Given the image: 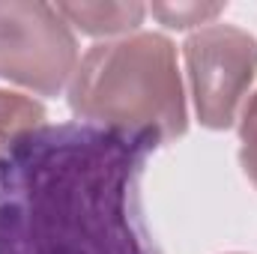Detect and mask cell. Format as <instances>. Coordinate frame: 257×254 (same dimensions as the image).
Segmentation results:
<instances>
[{"instance_id": "5", "label": "cell", "mask_w": 257, "mask_h": 254, "mask_svg": "<svg viewBox=\"0 0 257 254\" xmlns=\"http://www.w3.org/2000/svg\"><path fill=\"white\" fill-rule=\"evenodd\" d=\"M57 9L72 30L105 42L138 33V27L147 18V6L135 0L132 3H57Z\"/></svg>"}, {"instance_id": "9", "label": "cell", "mask_w": 257, "mask_h": 254, "mask_svg": "<svg viewBox=\"0 0 257 254\" xmlns=\"http://www.w3.org/2000/svg\"><path fill=\"white\" fill-rule=\"evenodd\" d=\"M233 254H239V251H233Z\"/></svg>"}, {"instance_id": "1", "label": "cell", "mask_w": 257, "mask_h": 254, "mask_svg": "<svg viewBox=\"0 0 257 254\" xmlns=\"http://www.w3.org/2000/svg\"><path fill=\"white\" fill-rule=\"evenodd\" d=\"M156 147L78 120L18 138L0 153V254H159L141 206Z\"/></svg>"}, {"instance_id": "6", "label": "cell", "mask_w": 257, "mask_h": 254, "mask_svg": "<svg viewBox=\"0 0 257 254\" xmlns=\"http://www.w3.org/2000/svg\"><path fill=\"white\" fill-rule=\"evenodd\" d=\"M45 105L24 96V93H15V90H6L0 87V153L6 147H12L18 138L36 132V129L45 126Z\"/></svg>"}, {"instance_id": "3", "label": "cell", "mask_w": 257, "mask_h": 254, "mask_svg": "<svg viewBox=\"0 0 257 254\" xmlns=\"http://www.w3.org/2000/svg\"><path fill=\"white\" fill-rule=\"evenodd\" d=\"M78 36L60 9L39 0H0V78L36 96H60L78 69Z\"/></svg>"}, {"instance_id": "4", "label": "cell", "mask_w": 257, "mask_h": 254, "mask_svg": "<svg viewBox=\"0 0 257 254\" xmlns=\"http://www.w3.org/2000/svg\"><path fill=\"white\" fill-rule=\"evenodd\" d=\"M183 57L200 126L230 129L257 78V39L233 24H209L186 39Z\"/></svg>"}, {"instance_id": "7", "label": "cell", "mask_w": 257, "mask_h": 254, "mask_svg": "<svg viewBox=\"0 0 257 254\" xmlns=\"http://www.w3.org/2000/svg\"><path fill=\"white\" fill-rule=\"evenodd\" d=\"M224 9H227L224 3H153V6H147V12L168 30L209 27V24H215V18Z\"/></svg>"}, {"instance_id": "8", "label": "cell", "mask_w": 257, "mask_h": 254, "mask_svg": "<svg viewBox=\"0 0 257 254\" xmlns=\"http://www.w3.org/2000/svg\"><path fill=\"white\" fill-rule=\"evenodd\" d=\"M239 165L257 186V93L248 99L239 117Z\"/></svg>"}, {"instance_id": "2", "label": "cell", "mask_w": 257, "mask_h": 254, "mask_svg": "<svg viewBox=\"0 0 257 254\" xmlns=\"http://www.w3.org/2000/svg\"><path fill=\"white\" fill-rule=\"evenodd\" d=\"M69 111L78 123L156 144L183 138L189 132V105L177 45L150 30L93 45L69 81Z\"/></svg>"}]
</instances>
